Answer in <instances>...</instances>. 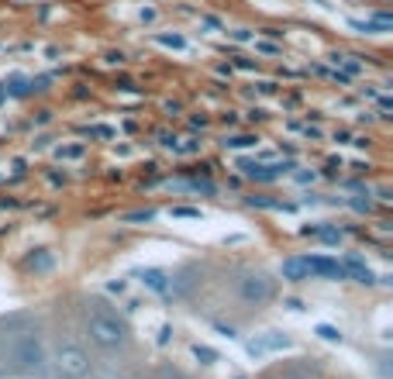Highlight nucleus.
<instances>
[{"mask_svg":"<svg viewBox=\"0 0 393 379\" xmlns=\"http://www.w3.org/2000/svg\"><path fill=\"white\" fill-rule=\"evenodd\" d=\"M4 372H14V376H38L45 372V348H42V338L35 331H25L11 341V351L4 355Z\"/></svg>","mask_w":393,"mask_h":379,"instance_id":"nucleus-1","label":"nucleus"},{"mask_svg":"<svg viewBox=\"0 0 393 379\" xmlns=\"http://www.w3.org/2000/svg\"><path fill=\"white\" fill-rule=\"evenodd\" d=\"M87 334H90V341H93L97 348H104V351H117V348L124 345V338H128L121 317L111 314L104 303H90V307H87Z\"/></svg>","mask_w":393,"mask_h":379,"instance_id":"nucleus-2","label":"nucleus"},{"mask_svg":"<svg viewBox=\"0 0 393 379\" xmlns=\"http://www.w3.org/2000/svg\"><path fill=\"white\" fill-rule=\"evenodd\" d=\"M56 372H59V379H87L90 376V355L76 345H66L56 355Z\"/></svg>","mask_w":393,"mask_h":379,"instance_id":"nucleus-3","label":"nucleus"},{"mask_svg":"<svg viewBox=\"0 0 393 379\" xmlns=\"http://www.w3.org/2000/svg\"><path fill=\"white\" fill-rule=\"evenodd\" d=\"M238 293H242V300H249V303H266V300L276 296V279H269L266 272H249V276L238 283Z\"/></svg>","mask_w":393,"mask_h":379,"instance_id":"nucleus-4","label":"nucleus"},{"mask_svg":"<svg viewBox=\"0 0 393 379\" xmlns=\"http://www.w3.org/2000/svg\"><path fill=\"white\" fill-rule=\"evenodd\" d=\"M307 276H321V279H345V269L338 259L328 255H307Z\"/></svg>","mask_w":393,"mask_h":379,"instance_id":"nucleus-5","label":"nucleus"},{"mask_svg":"<svg viewBox=\"0 0 393 379\" xmlns=\"http://www.w3.org/2000/svg\"><path fill=\"white\" fill-rule=\"evenodd\" d=\"M341 269H345V276H352V279H359V283H376V272L369 269V262L366 259H359V255H345V262H341Z\"/></svg>","mask_w":393,"mask_h":379,"instance_id":"nucleus-6","label":"nucleus"},{"mask_svg":"<svg viewBox=\"0 0 393 379\" xmlns=\"http://www.w3.org/2000/svg\"><path fill=\"white\" fill-rule=\"evenodd\" d=\"M242 169H245V173H249L252 180H262V183H269V180L283 176V173H287L290 166H256V162H245Z\"/></svg>","mask_w":393,"mask_h":379,"instance_id":"nucleus-7","label":"nucleus"},{"mask_svg":"<svg viewBox=\"0 0 393 379\" xmlns=\"http://www.w3.org/2000/svg\"><path fill=\"white\" fill-rule=\"evenodd\" d=\"M280 272H283V279H290V283L311 279V276H307V259H287V262L280 266Z\"/></svg>","mask_w":393,"mask_h":379,"instance_id":"nucleus-8","label":"nucleus"},{"mask_svg":"<svg viewBox=\"0 0 393 379\" xmlns=\"http://www.w3.org/2000/svg\"><path fill=\"white\" fill-rule=\"evenodd\" d=\"M138 276H142V283H145L148 290H155V293H166V286H169V272H162V269H142Z\"/></svg>","mask_w":393,"mask_h":379,"instance_id":"nucleus-9","label":"nucleus"},{"mask_svg":"<svg viewBox=\"0 0 393 379\" xmlns=\"http://www.w3.org/2000/svg\"><path fill=\"white\" fill-rule=\"evenodd\" d=\"M49 266H52V255H45V252L28 259V269H38V272H42V269H49Z\"/></svg>","mask_w":393,"mask_h":379,"instance_id":"nucleus-10","label":"nucleus"},{"mask_svg":"<svg viewBox=\"0 0 393 379\" xmlns=\"http://www.w3.org/2000/svg\"><path fill=\"white\" fill-rule=\"evenodd\" d=\"M193 355H196V358H204L207 365H211V362H218V351H211V348H201V345H193Z\"/></svg>","mask_w":393,"mask_h":379,"instance_id":"nucleus-11","label":"nucleus"},{"mask_svg":"<svg viewBox=\"0 0 393 379\" xmlns=\"http://www.w3.org/2000/svg\"><path fill=\"white\" fill-rule=\"evenodd\" d=\"M159 42H162V45H169V49H186V42H183L179 35H159Z\"/></svg>","mask_w":393,"mask_h":379,"instance_id":"nucleus-12","label":"nucleus"},{"mask_svg":"<svg viewBox=\"0 0 393 379\" xmlns=\"http://www.w3.org/2000/svg\"><path fill=\"white\" fill-rule=\"evenodd\" d=\"M317 334H321L324 341H338V338H341V334H338L335 327H328V324H321V327H317Z\"/></svg>","mask_w":393,"mask_h":379,"instance_id":"nucleus-13","label":"nucleus"},{"mask_svg":"<svg viewBox=\"0 0 393 379\" xmlns=\"http://www.w3.org/2000/svg\"><path fill=\"white\" fill-rule=\"evenodd\" d=\"M155 217V210H135V214H128V221H152Z\"/></svg>","mask_w":393,"mask_h":379,"instance_id":"nucleus-14","label":"nucleus"},{"mask_svg":"<svg viewBox=\"0 0 393 379\" xmlns=\"http://www.w3.org/2000/svg\"><path fill=\"white\" fill-rule=\"evenodd\" d=\"M172 214H176V217H201V210H193V207H176Z\"/></svg>","mask_w":393,"mask_h":379,"instance_id":"nucleus-15","label":"nucleus"},{"mask_svg":"<svg viewBox=\"0 0 393 379\" xmlns=\"http://www.w3.org/2000/svg\"><path fill=\"white\" fill-rule=\"evenodd\" d=\"M228 145H232V149H245V145H256V138H232Z\"/></svg>","mask_w":393,"mask_h":379,"instance_id":"nucleus-16","label":"nucleus"},{"mask_svg":"<svg viewBox=\"0 0 393 379\" xmlns=\"http://www.w3.org/2000/svg\"><path fill=\"white\" fill-rule=\"evenodd\" d=\"M283 379H307V376H300V372H290V376H283Z\"/></svg>","mask_w":393,"mask_h":379,"instance_id":"nucleus-17","label":"nucleus"}]
</instances>
